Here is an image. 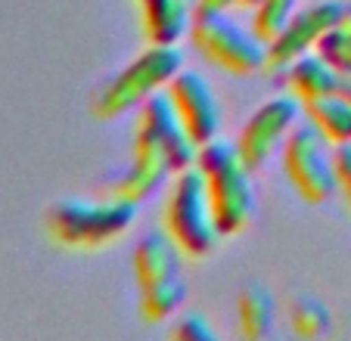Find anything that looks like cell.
<instances>
[{
    "label": "cell",
    "mask_w": 351,
    "mask_h": 341,
    "mask_svg": "<svg viewBox=\"0 0 351 341\" xmlns=\"http://www.w3.org/2000/svg\"><path fill=\"white\" fill-rule=\"evenodd\" d=\"M199 146L180 127L168 93H153L140 103L137 125H134V162L128 170L103 180L99 196L119 199V202L140 205L146 196L165 186L171 174L193 168Z\"/></svg>",
    "instance_id": "6da1fadb"
},
{
    "label": "cell",
    "mask_w": 351,
    "mask_h": 341,
    "mask_svg": "<svg viewBox=\"0 0 351 341\" xmlns=\"http://www.w3.org/2000/svg\"><path fill=\"white\" fill-rule=\"evenodd\" d=\"M196 170L202 174L208 196V208H212L215 227L221 236H237L249 227L255 214V192H252V170L243 164L237 146L230 143H212L199 146Z\"/></svg>",
    "instance_id": "7a4b0ae2"
},
{
    "label": "cell",
    "mask_w": 351,
    "mask_h": 341,
    "mask_svg": "<svg viewBox=\"0 0 351 341\" xmlns=\"http://www.w3.org/2000/svg\"><path fill=\"white\" fill-rule=\"evenodd\" d=\"M184 56L174 44H153L143 50L134 62H128L115 78H109L99 87L97 99H93V115L99 121H112L131 109H140V103L153 97V93L165 90L171 78L180 72Z\"/></svg>",
    "instance_id": "3957f363"
},
{
    "label": "cell",
    "mask_w": 351,
    "mask_h": 341,
    "mask_svg": "<svg viewBox=\"0 0 351 341\" xmlns=\"http://www.w3.org/2000/svg\"><path fill=\"white\" fill-rule=\"evenodd\" d=\"M137 205L99 196V202L87 199H62L47 211V230L66 249H99L131 230Z\"/></svg>",
    "instance_id": "277c9868"
},
{
    "label": "cell",
    "mask_w": 351,
    "mask_h": 341,
    "mask_svg": "<svg viewBox=\"0 0 351 341\" xmlns=\"http://www.w3.org/2000/svg\"><path fill=\"white\" fill-rule=\"evenodd\" d=\"M162 227L186 257H206L218 245L221 233L208 208L206 184L196 164L174 174V186L162 208Z\"/></svg>",
    "instance_id": "5b68a950"
},
{
    "label": "cell",
    "mask_w": 351,
    "mask_h": 341,
    "mask_svg": "<svg viewBox=\"0 0 351 341\" xmlns=\"http://www.w3.org/2000/svg\"><path fill=\"white\" fill-rule=\"evenodd\" d=\"M190 40L208 62L230 75H252L267 66V44L227 13L196 10L190 19Z\"/></svg>",
    "instance_id": "8992f818"
},
{
    "label": "cell",
    "mask_w": 351,
    "mask_h": 341,
    "mask_svg": "<svg viewBox=\"0 0 351 341\" xmlns=\"http://www.w3.org/2000/svg\"><path fill=\"white\" fill-rule=\"evenodd\" d=\"M326 146V137L311 121L295 125L283 143V170L298 199L308 205H324L336 192L332 152Z\"/></svg>",
    "instance_id": "52a82bcc"
},
{
    "label": "cell",
    "mask_w": 351,
    "mask_h": 341,
    "mask_svg": "<svg viewBox=\"0 0 351 341\" xmlns=\"http://www.w3.org/2000/svg\"><path fill=\"white\" fill-rule=\"evenodd\" d=\"M302 115H305V109H302V103L292 93L289 97H274L265 105H258L252 112V118L239 127V137L233 143L245 168L258 170L274 152L283 149L286 137L298 125Z\"/></svg>",
    "instance_id": "ba28073f"
},
{
    "label": "cell",
    "mask_w": 351,
    "mask_h": 341,
    "mask_svg": "<svg viewBox=\"0 0 351 341\" xmlns=\"http://www.w3.org/2000/svg\"><path fill=\"white\" fill-rule=\"evenodd\" d=\"M342 10L345 3L324 0V3H311V7L292 13L286 19V25L267 40V68H286L298 56L314 50L320 44V38L339 22Z\"/></svg>",
    "instance_id": "9c48e42d"
},
{
    "label": "cell",
    "mask_w": 351,
    "mask_h": 341,
    "mask_svg": "<svg viewBox=\"0 0 351 341\" xmlns=\"http://www.w3.org/2000/svg\"><path fill=\"white\" fill-rule=\"evenodd\" d=\"M168 99L174 105V115H178L180 127L186 131V137L196 146H206L218 137L221 127V109L215 90L202 75L196 72H178L171 78V84L165 87Z\"/></svg>",
    "instance_id": "30bf717a"
},
{
    "label": "cell",
    "mask_w": 351,
    "mask_h": 341,
    "mask_svg": "<svg viewBox=\"0 0 351 341\" xmlns=\"http://www.w3.org/2000/svg\"><path fill=\"white\" fill-rule=\"evenodd\" d=\"M180 255L184 251L174 245V239L168 233H149L137 242L134 249V276H137V286H156L162 279H171L178 276L180 267Z\"/></svg>",
    "instance_id": "8fae6325"
},
{
    "label": "cell",
    "mask_w": 351,
    "mask_h": 341,
    "mask_svg": "<svg viewBox=\"0 0 351 341\" xmlns=\"http://www.w3.org/2000/svg\"><path fill=\"white\" fill-rule=\"evenodd\" d=\"M339 81H342V75L336 72V68L330 66V62L324 60V56H298L295 62H289L286 66V87H289V93L298 99L302 105L314 103V99H324L330 97V93L339 90Z\"/></svg>",
    "instance_id": "7c38bea8"
},
{
    "label": "cell",
    "mask_w": 351,
    "mask_h": 341,
    "mask_svg": "<svg viewBox=\"0 0 351 341\" xmlns=\"http://www.w3.org/2000/svg\"><path fill=\"white\" fill-rule=\"evenodd\" d=\"M137 10L149 44H174L190 22V0H137Z\"/></svg>",
    "instance_id": "4fadbf2b"
},
{
    "label": "cell",
    "mask_w": 351,
    "mask_h": 341,
    "mask_svg": "<svg viewBox=\"0 0 351 341\" xmlns=\"http://www.w3.org/2000/svg\"><path fill=\"white\" fill-rule=\"evenodd\" d=\"M274 314H277V304H274L271 292L261 286V282H249L237 298V323H239V335L249 341H258L271 332L274 326Z\"/></svg>",
    "instance_id": "5bb4252c"
},
{
    "label": "cell",
    "mask_w": 351,
    "mask_h": 341,
    "mask_svg": "<svg viewBox=\"0 0 351 341\" xmlns=\"http://www.w3.org/2000/svg\"><path fill=\"white\" fill-rule=\"evenodd\" d=\"M302 109H305V118L326 137V143L332 146L351 143V103L345 97L330 93V97L314 99V103L302 105Z\"/></svg>",
    "instance_id": "9a60e30c"
},
{
    "label": "cell",
    "mask_w": 351,
    "mask_h": 341,
    "mask_svg": "<svg viewBox=\"0 0 351 341\" xmlns=\"http://www.w3.org/2000/svg\"><path fill=\"white\" fill-rule=\"evenodd\" d=\"M184 298H186V286L180 276L146 286V289H140V316L146 323H162L184 304Z\"/></svg>",
    "instance_id": "2e32d148"
},
{
    "label": "cell",
    "mask_w": 351,
    "mask_h": 341,
    "mask_svg": "<svg viewBox=\"0 0 351 341\" xmlns=\"http://www.w3.org/2000/svg\"><path fill=\"white\" fill-rule=\"evenodd\" d=\"M289 326L298 338H320L330 329V307L311 295H298L289 301Z\"/></svg>",
    "instance_id": "e0dca14e"
},
{
    "label": "cell",
    "mask_w": 351,
    "mask_h": 341,
    "mask_svg": "<svg viewBox=\"0 0 351 341\" xmlns=\"http://www.w3.org/2000/svg\"><path fill=\"white\" fill-rule=\"evenodd\" d=\"M317 53L339 75H351V7H345L339 22L320 38Z\"/></svg>",
    "instance_id": "ac0fdd59"
},
{
    "label": "cell",
    "mask_w": 351,
    "mask_h": 341,
    "mask_svg": "<svg viewBox=\"0 0 351 341\" xmlns=\"http://www.w3.org/2000/svg\"><path fill=\"white\" fill-rule=\"evenodd\" d=\"M292 13H295V0H261V7L252 13V31L267 44Z\"/></svg>",
    "instance_id": "d6986e66"
},
{
    "label": "cell",
    "mask_w": 351,
    "mask_h": 341,
    "mask_svg": "<svg viewBox=\"0 0 351 341\" xmlns=\"http://www.w3.org/2000/svg\"><path fill=\"white\" fill-rule=\"evenodd\" d=\"M171 338H184V341H212L215 329L208 326V320L202 314H184L178 323L171 326Z\"/></svg>",
    "instance_id": "ffe728a7"
},
{
    "label": "cell",
    "mask_w": 351,
    "mask_h": 341,
    "mask_svg": "<svg viewBox=\"0 0 351 341\" xmlns=\"http://www.w3.org/2000/svg\"><path fill=\"white\" fill-rule=\"evenodd\" d=\"M332 170H336V192H342L345 205L351 208V143L336 146V152H332Z\"/></svg>",
    "instance_id": "44dd1931"
},
{
    "label": "cell",
    "mask_w": 351,
    "mask_h": 341,
    "mask_svg": "<svg viewBox=\"0 0 351 341\" xmlns=\"http://www.w3.org/2000/svg\"><path fill=\"white\" fill-rule=\"evenodd\" d=\"M261 0H196V10H215V13H233V10H258Z\"/></svg>",
    "instance_id": "7402d4cb"
},
{
    "label": "cell",
    "mask_w": 351,
    "mask_h": 341,
    "mask_svg": "<svg viewBox=\"0 0 351 341\" xmlns=\"http://www.w3.org/2000/svg\"><path fill=\"white\" fill-rule=\"evenodd\" d=\"M339 97H345L351 103V75H342V81H339Z\"/></svg>",
    "instance_id": "603a6c76"
}]
</instances>
